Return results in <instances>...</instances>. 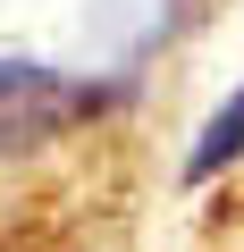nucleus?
<instances>
[{
	"mask_svg": "<svg viewBox=\"0 0 244 252\" xmlns=\"http://www.w3.org/2000/svg\"><path fill=\"white\" fill-rule=\"evenodd\" d=\"M127 101V76H68L42 59H0V160H26Z\"/></svg>",
	"mask_w": 244,
	"mask_h": 252,
	"instance_id": "1",
	"label": "nucleus"
},
{
	"mask_svg": "<svg viewBox=\"0 0 244 252\" xmlns=\"http://www.w3.org/2000/svg\"><path fill=\"white\" fill-rule=\"evenodd\" d=\"M244 160V84L227 93V109L202 126V143L185 152V185H202V177H219V168H236Z\"/></svg>",
	"mask_w": 244,
	"mask_h": 252,
	"instance_id": "2",
	"label": "nucleus"
}]
</instances>
